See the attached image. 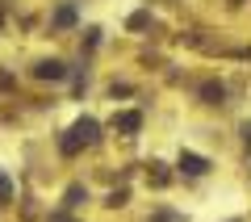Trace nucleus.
<instances>
[{"mask_svg":"<svg viewBox=\"0 0 251 222\" xmlns=\"http://www.w3.org/2000/svg\"><path fill=\"white\" fill-rule=\"evenodd\" d=\"M97 130H100V126L92 122V117H80V122L72 126V134H67V139L59 142V147H63V155H75L80 147H88V142H97Z\"/></svg>","mask_w":251,"mask_h":222,"instance_id":"f257e3e1","label":"nucleus"},{"mask_svg":"<svg viewBox=\"0 0 251 222\" xmlns=\"http://www.w3.org/2000/svg\"><path fill=\"white\" fill-rule=\"evenodd\" d=\"M180 172H184V176H205V172H209V164L201 160V155L184 151V155H180Z\"/></svg>","mask_w":251,"mask_h":222,"instance_id":"f03ea898","label":"nucleus"},{"mask_svg":"<svg viewBox=\"0 0 251 222\" xmlns=\"http://www.w3.org/2000/svg\"><path fill=\"white\" fill-rule=\"evenodd\" d=\"M138 126H143V117H138L134 109H130V113H117V117H113V130H122V134H134Z\"/></svg>","mask_w":251,"mask_h":222,"instance_id":"7ed1b4c3","label":"nucleus"},{"mask_svg":"<svg viewBox=\"0 0 251 222\" xmlns=\"http://www.w3.org/2000/svg\"><path fill=\"white\" fill-rule=\"evenodd\" d=\"M34 71L42 76V80H63V76H67V67H63V63H54V59H50V63H38Z\"/></svg>","mask_w":251,"mask_h":222,"instance_id":"20e7f679","label":"nucleus"},{"mask_svg":"<svg viewBox=\"0 0 251 222\" xmlns=\"http://www.w3.org/2000/svg\"><path fill=\"white\" fill-rule=\"evenodd\" d=\"M201 97H205L209 105H222V97H226V88H222V84H205V88H201Z\"/></svg>","mask_w":251,"mask_h":222,"instance_id":"39448f33","label":"nucleus"},{"mask_svg":"<svg viewBox=\"0 0 251 222\" xmlns=\"http://www.w3.org/2000/svg\"><path fill=\"white\" fill-rule=\"evenodd\" d=\"M54 21H59V26H72V21H75V9H72V4H63V9L54 13Z\"/></svg>","mask_w":251,"mask_h":222,"instance_id":"423d86ee","label":"nucleus"},{"mask_svg":"<svg viewBox=\"0 0 251 222\" xmlns=\"http://www.w3.org/2000/svg\"><path fill=\"white\" fill-rule=\"evenodd\" d=\"M9 197H13V185H9V176L0 172V205H9Z\"/></svg>","mask_w":251,"mask_h":222,"instance_id":"0eeeda50","label":"nucleus"},{"mask_svg":"<svg viewBox=\"0 0 251 222\" xmlns=\"http://www.w3.org/2000/svg\"><path fill=\"white\" fill-rule=\"evenodd\" d=\"M151 168H155V172H151L155 185H168V172H163V164H151Z\"/></svg>","mask_w":251,"mask_h":222,"instance_id":"6e6552de","label":"nucleus"},{"mask_svg":"<svg viewBox=\"0 0 251 222\" xmlns=\"http://www.w3.org/2000/svg\"><path fill=\"white\" fill-rule=\"evenodd\" d=\"M54 222H72V218H54Z\"/></svg>","mask_w":251,"mask_h":222,"instance_id":"1a4fd4ad","label":"nucleus"},{"mask_svg":"<svg viewBox=\"0 0 251 222\" xmlns=\"http://www.w3.org/2000/svg\"><path fill=\"white\" fill-rule=\"evenodd\" d=\"M0 21H4V17H0Z\"/></svg>","mask_w":251,"mask_h":222,"instance_id":"9d476101","label":"nucleus"}]
</instances>
